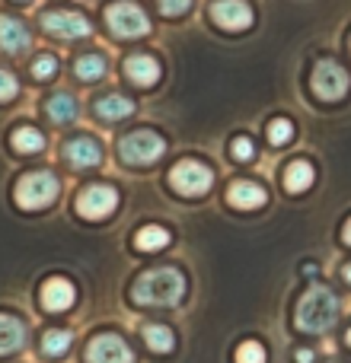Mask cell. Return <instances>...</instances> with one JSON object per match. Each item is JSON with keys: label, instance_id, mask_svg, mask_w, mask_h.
<instances>
[{"label": "cell", "instance_id": "obj_1", "mask_svg": "<svg viewBox=\"0 0 351 363\" xmlns=\"http://www.w3.org/2000/svg\"><path fill=\"white\" fill-rule=\"evenodd\" d=\"M134 303L141 306H176L185 296V277L176 268H157L138 277L131 290Z\"/></svg>", "mask_w": 351, "mask_h": 363}, {"label": "cell", "instance_id": "obj_2", "mask_svg": "<svg viewBox=\"0 0 351 363\" xmlns=\"http://www.w3.org/2000/svg\"><path fill=\"white\" fill-rule=\"evenodd\" d=\"M335 319H339V296L326 287H310L297 303L294 322L301 332H326L329 325H335Z\"/></svg>", "mask_w": 351, "mask_h": 363}, {"label": "cell", "instance_id": "obj_3", "mask_svg": "<svg viewBox=\"0 0 351 363\" xmlns=\"http://www.w3.org/2000/svg\"><path fill=\"white\" fill-rule=\"evenodd\" d=\"M61 194V182H58L55 172H29V176H23L16 182V191H13V198H16L19 207H26V211H38V207H48L51 201Z\"/></svg>", "mask_w": 351, "mask_h": 363}, {"label": "cell", "instance_id": "obj_4", "mask_svg": "<svg viewBox=\"0 0 351 363\" xmlns=\"http://www.w3.org/2000/svg\"><path fill=\"white\" fill-rule=\"evenodd\" d=\"M106 26L122 38H141V35L151 32V19H147V13L141 10L138 4H131V0H115V4H109Z\"/></svg>", "mask_w": 351, "mask_h": 363}, {"label": "cell", "instance_id": "obj_5", "mask_svg": "<svg viewBox=\"0 0 351 363\" xmlns=\"http://www.w3.org/2000/svg\"><path fill=\"white\" fill-rule=\"evenodd\" d=\"M310 86H313V93L320 96V99L339 102L342 96L348 93L351 77H348V70L342 67L339 61H333V57H323V61H316V67H313Z\"/></svg>", "mask_w": 351, "mask_h": 363}, {"label": "cell", "instance_id": "obj_6", "mask_svg": "<svg viewBox=\"0 0 351 363\" xmlns=\"http://www.w3.org/2000/svg\"><path fill=\"white\" fill-rule=\"evenodd\" d=\"M163 150H166V144H163V138H160L157 131H134L119 144L122 160L131 163V166L157 163V160L163 157Z\"/></svg>", "mask_w": 351, "mask_h": 363}, {"label": "cell", "instance_id": "obj_7", "mask_svg": "<svg viewBox=\"0 0 351 363\" xmlns=\"http://www.w3.org/2000/svg\"><path fill=\"white\" fill-rule=\"evenodd\" d=\"M170 182H173V188L179 194L195 198V194H205L207 188L214 185V172L207 169L205 163H198V160H182V163L173 166Z\"/></svg>", "mask_w": 351, "mask_h": 363}, {"label": "cell", "instance_id": "obj_8", "mask_svg": "<svg viewBox=\"0 0 351 363\" xmlns=\"http://www.w3.org/2000/svg\"><path fill=\"white\" fill-rule=\"evenodd\" d=\"M119 207V191L112 185H90L77 194V211L87 220H102Z\"/></svg>", "mask_w": 351, "mask_h": 363}, {"label": "cell", "instance_id": "obj_9", "mask_svg": "<svg viewBox=\"0 0 351 363\" xmlns=\"http://www.w3.org/2000/svg\"><path fill=\"white\" fill-rule=\"evenodd\" d=\"M42 26L45 32L58 38H87L93 32L90 19L83 13H74V10H55V13H45L42 16Z\"/></svg>", "mask_w": 351, "mask_h": 363}, {"label": "cell", "instance_id": "obj_10", "mask_svg": "<svg viewBox=\"0 0 351 363\" xmlns=\"http://www.w3.org/2000/svg\"><path fill=\"white\" fill-rule=\"evenodd\" d=\"M90 363H134V354L119 335H96L87 345Z\"/></svg>", "mask_w": 351, "mask_h": 363}, {"label": "cell", "instance_id": "obj_11", "mask_svg": "<svg viewBox=\"0 0 351 363\" xmlns=\"http://www.w3.org/2000/svg\"><path fill=\"white\" fill-rule=\"evenodd\" d=\"M211 19L227 32H239L252 23V6L246 0H214Z\"/></svg>", "mask_w": 351, "mask_h": 363}, {"label": "cell", "instance_id": "obj_12", "mask_svg": "<svg viewBox=\"0 0 351 363\" xmlns=\"http://www.w3.org/2000/svg\"><path fill=\"white\" fill-rule=\"evenodd\" d=\"M64 160L70 169H93L102 163V147L90 138H74L64 144Z\"/></svg>", "mask_w": 351, "mask_h": 363}, {"label": "cell", "instance_id": "obj_13", "mask_svg": "<svg viewBox=\"0 0 351 363\" xmlns=\"http://www.w3.org/2000/svg\"><path fill=\"white\" fill-rule=\"evenodd\" d=\"M29 45H32V35H29V29H26V23L4 13V16H0V51L16 55V51H26Z\"/></svg>", "mask_w": 351, "mask_h": 363}, {"label": "cell", "instance_id": "obj_14", "mask_svg": "<svg viewBox=\"0 0 351 363\" xmlns=\"http://www.w3.org/2000/svg\"><path fill=\"white\" fill-rule=\"evenodd\" d=\"M70 303H74V284L64 277H48L42 287V306L48 313H64Z\"/></svg>", "mask_w": 351, "mask_h": 363}, {"label": "cell", "instance_id": "obj_15", "mask_svg": "<svg viewBox=\"0 0 351 363\" xmlns=\"http://www.w3.org/2000/svg\"><path fill=\"white\" fill-rule=\"evenodd\" d=\"M227 198H230V204L239 207V211H256V207L265 204V198H269V194H265V188L256 185V182L239 179V182H233V185H230Z\"/></svg>", "mask_w": 351, "mask_h": 363}, {"label": "cell", "instance_id": "obj_16", "mask_svg": "<svg viewBox=\"0 0 351 363\" xmlns=\"http://www.w3.org/2000/svg\"><path fill=\"white\" fill-rule=\"evenodd\" d=\"M125 74H128V80L138 83V86H153V83L160 80V64H157V57L141 51V55H131L125 61Z\"/></svg>", "mask_w": 351, "mask_h": 363}, {"label": "cell", "instance_id": "obj_17", "mask_svg": "<svg viewBox=\"0 0 351 363\" xmlns=\"http://www.w3.org/2000/svg\"><path fill=\"white\" fill-rule=\"evenodd\" d=\"M26 345V325L13 315L0 313V354H13Z\"/></svg>", "mask_w": 351, "mask_h": 363}, {"label": "cell", "instance_id": "obj_18", "mask_svg": "<svg viewBox=\"0 0 351 363\" xmlns=\"http://www.w3.org/2000/svg\"><path fill=\"white\" fill-rule=\"evenodd\" d=\"M170 230L166 226H157V223H147V226H141L138 233H134V249H141V252H160V249H166L170 245Z\"/></svg>", "mask_w": 351, "mask_h": 363}, {"label": "cell", "instance_id": "obj_19", "mask_svg": "<svg viewBox=\"0 0 351 363\" xmlns=\"http://www.w3.org/2000/svg\"><path fill=\"white\" fill-rule=\"evenodd\" d=\"M131 112H134V102L125 99V96H119V93H109V96H102V99H96V115L106 121L128 118Z\"/></svg>", "mask_w": 351, "mask_h": 363}, {"label": "cell", "instance_id": "obj_20", "mask_svg": "<svg viewBox=\"0 0 351 363\" xmlns=\"http://www.w3.org/2000/svg\"><path fill=\"white\" fill-rule=\"evenodd\" d=\"M310 185H313V166H310L307 160H294V163L284 169V188L301 194V191H307Z\"/></svg>", "mask_w": 351, "mask_h": 363}, {"label": "cell", "instance_id": "obj_21", "mask_svg": "<svg viewBox=\"0 0 351 363\" xmlns=\"http://www.w3.org/2000/svg\"><path fill=\"white\" fill-rule=\"evenodd\" d=\"M45 112H48V118L51 121H74L77 118V99L74 96H68V93H55L48 102H45Z\"/></svg>", "mask_w": 351, "mask_h": 363}, {"label": "cell", "instance_id": "obj_22", "mask_svg": "<svg viewBox=\"0 0 351 363\" xmlns=\"http://www.w3.org/2000/svg\"><path fill=\"white\" fill-rule=\"evenodd\" d=\"M10 144H13V150H19V153H38L45 147V138H42V131H36V128H16Z\"/></svg>", "mask_w": 351, "mask_h": 363}, {"label": "cell", "instance_id": "obj_23", "mask_svg": "<svg viewBox=\"0 0 351 363\" xmlns=\"http://www.w3.org/2000/svg\"><path fill=\"white\" fill-rule=\"evenodd\" d=\"M74 74L80 77V80H102V77H106V57L93 55V51L83 55V57H77Z\"/></svg>", "mask_w": 351, "mask_h": 363}, {"label": "cell", "instance_id": "obj_24", "mask_svg": "<svg viewBox=\"0 0 351 363\" xmlns=\"http://www.w3.org/2000/svg\"><path fill=\"white\" fill-rule=\"evenodd\" d=\"M144 341H147V347H151V351H157V354L173 351V345H176L173 332L166 325H147L144 328Z\"/></svg>", "mask_w": 351, "mask_h": 363}, {"label": "cell", "instance_id": "obj_25", "mask_svg": "<svg viewBox=\"0 0 351 363\" xmlns=\"http://www.w3.org/2000/svg\"><path fill=\"white\" fill-rule=\"evenodd\" d=\"M68 347H70V332H64V328H51V332H45L42 351L48 354V357H61Z\"/></svg>", "mask_w": 351, "mask_h": 363}, {"label": "cell", "instance_id": "obj_26", "mask_svg": "<svg viewBox=\"0 0 351 363\" xmlns=\"http://www.w3.org/2000/svg\"><path fill=\"white\" fill-rule=\"evenodd\" d=\"M294 140V125H291L288 118H275L269 121V144L271 147H284Z\"/></svg>", "mask_w": 351, "mask_h": 363}, {"label": "cell", "instance_id": "obj_27", "mask_svg": "<svg viewBox=\"0 0 351 363\" xmlns=\"http://www.w3.org/2000/svg\"><path fill=\"white\" fill-rule=\"evenodd\" d=\"M237 363H265V347L259 341H243L237 347Z\"/></svg>", "mask_w": 351, "mask_h": 363}, {"label": "cell", "instance_id": "obj_28", "mask_svg": "<svg viewBox=\"0 0 351 363\" xmlns=\"http://www.w3.org/2000/svg\"><path fill=\"white\" fill-rule=\"evenodd\" d=\"M58 74V57L55 55H42L36 64H32V77L36 80H51Z\"/></svg>", "mask_w": 351, "mask_h": 363}, {"label": "cell", "instance_id": "obj_29", "mask_svg": "<svg viewBox=\"0 0 351 363\" xmlns=\"http://www.w3.org/2000/svg\"><path fill=\"white\" fill-rule=\"evenodd\" d=\"M16 89H19L16 77H13L10 70H4V67H0V102L13 99V96H16Z\"/></svg>", "mask_w": 351, "mask_h": 363}, {"label": "cell", "instance_id": "obj_30", "mask_svg": "<svg viewBox=\"0 0 351 363\" xmlns=\"http://www.w3.org/2000/svg\"><path fill=\"white\" fill-rule=\"evenodd\" d=\"M230 150H233V157H237L239 163H246V160L256 157V144H252L249 138H237V140H233Z\"/></svg>", "mask_w": 351, "mask_h": 363}, {"label": "cell", "instance_id": "obj_31", "mask_svg": "<svg viewBox=\"0 0 351 363\" xmlns=\"http://www.w3.org/2000/svg\"><path fill=\"white\" fill-rule=\"evenodd\" d=\"M160 10L166 13V16H182V13L192 6V0H157Z\"/></svg>", "mask_w": 351, "mask_h": 363}, {"label": "cell", "instance_id": "obj_32", "mask_svg": "<svg viewBox=\"0 0 351 363\" xmlns=\"http://www.w3.org/2000/svg\"><path fill=\"white\" fill-rule=\"evenodd\" d=\"M294 360L297 363H313V351H310V347H301V351H294Z\"/></svg>", "mask_w": 351, "mask_h": 363}, {"label": "cell", "instance_id": "obj_33", "mask_svg": "<svg viewBox=\"0 0 351 363\" xmlns=\"http://www.w3.org/2000/svg\"><path fill=\"white\" fill-rule=\"evenodd\" d=\"M342 239H345V242L351 245V220H348V223H345V230H342Z\"/></svg>", "mask_w": 351, "mask_h": 363}, {"label": "cell", "instance_id": "obj_34", "mask_svg": "<svg viewBox=\"0 0 351 363\" xmlns=\"http://www.w3.org/2000/svg\"><path fill=\"white\" fill-rule=\"evenodd\" d=\"M342 274H345V281L351 284V264H345V271H342Z\"/></svg>", "mask_w": 351, "mask_h": 363}, {"label": "cell", "instance_id": "obj_35", "mask_svg": "<svg viewBox=\"0 0 351 363\" xmlns=\"http://www.w3.org/2000/svg\"><path fill=\"white\" fill-rule=\"evenodd\" d=\"M345 345L351 347V328H348V335H345Z\"/></svg>", "mask_w": 351, "mask_h": 363}]
</instances>
